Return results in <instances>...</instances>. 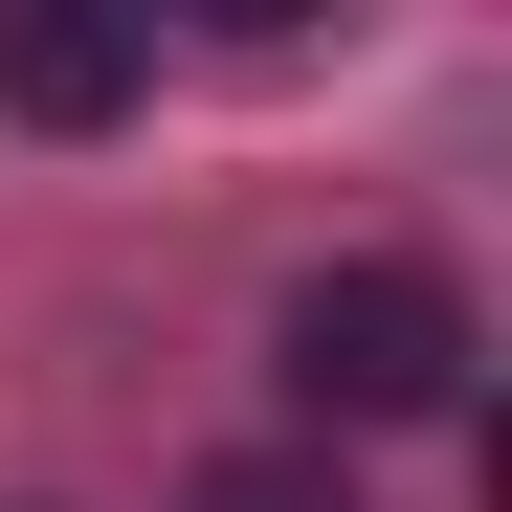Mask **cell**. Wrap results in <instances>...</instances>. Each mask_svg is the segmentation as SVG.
I'll return each instance as SVG.
<instances>
[{"mask_svg":"<svg viewBox=\"0 0 512 512\" xmlns=\"http://www.w3.org/2000/svg\"><path fill=\"white\" fill-rule=\"evenodd\" d=\"M268 357H290L312 423H446L468 401V290L446 268H312Z\"/></svg>","mask_w":512,"mask_h":512,"instance_id":"cell-1","label":"cell"},{"mask_svg":"<svg viewBox=\"0 0 512 512\" xmlns=\"http://www.w3.org/2000/svg\"><path fill=\"white\" fill-rule=\"evenodd\" d=\"M134 23H90V0H0V112H45V134H112L134 112Z\"/></svg>","mask_w":512,"mask_h":512,"instance_id":"cell-2","label":"cell"},{"mask_svg":"<svg viewBox=\"0 0 512 512\" xmlns=\"http://www.w3.org/2000/svg\"><path fill=\"white\" fill-rule=\"evenodd\" d=\"M179 512H357V490H334V468H290V446H245V468H201Z\"/></svg>","mask_w":512,"mask_h":512,"instance_id":"cell-3","label":"cell"}]
</instances>
